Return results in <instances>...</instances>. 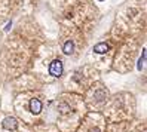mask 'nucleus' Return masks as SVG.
<instances>
[{
  "label": "nucleus",
  "mask_w": 147,
  "mask_h": 132,
  "mask_svg": "<svg viewBox=\"0 0 147 132\" xmlns=\"http://www.w3.org/2000/svg\"><path fill=\"white\" fill-rule=\"evenodd\" d=\"M58 108L61 110L63 113H65V111H68V110H70V107H68L67 104H59V105H58Z\"/></svg>",
  "instance_id": "nucleus-6"
},
{
  "label": "nucleus",
  "mask_w": 147,
  "mask_h": 132,
  "mask_svg": "<svg viewBox=\"0 0 147 132\" xmlns=\"http://www.w3.org/2000/svg\"><path fill=\"white\" fill-rule=\"evenodd\" d=\"M16 126H18V120H16L15 117H6L3 120V128L5 129H15Z\"/></svg>",
  "instance_id": "nucleus-2"
},
{
  "label": "nucleus",
  "mask_w": 147,
  "mask_h": 132,
  "mask_svg": "<svg viewBox=\"0 0 147 132\" xmlns=\"http://www.w3.org/2000/svg\"><path fill=\"white\" fill-rule=\"evenodd\" d=\"M63 70H64V67H63V63H61V59H55V61H52L51 63V65H49V73L52 74V76H61L63 74Z\"/></svg>",
  "instance_id": "nucleus-1"
},
{
  "label": "nucleus",
  "mask_w": 147,
  "mask_h": 132,
  "mask_svg": "<svg viewBox=\"0 0 147 132\" xmlns=\"http://www.w3.org/2000/svg\"><path fill=\"white\" fill-rule=\"evenodd\" d=\"M30 110L34 113V114H39L42 111V102L37 100V98H33L30 101Z\"/></svg>",
  "instance_id": "nucleus-3"
},
{
  "label": "nucleus",
  "mask_w": 147,
  "mask_h": 132,
  "mask_svg": "<svg viewBox=\"0 0 147 132\" xmlns=\"http://www.w3.org/2000/svg\"><path fill=\"white\" fill-rule=\"evenodd\" d=\"M107 49H109V46L106 45V43H98V45L94 48V51L97 52V54H104Z\"/></svg>",
  "instance_id": "nucleus-4"
},
{
  "label": "nucleus",
  "mask_w": 147,
  "mask_h": 132,
  "mask_svg": "<svg viewBox=\"0 0 147 132\" xmlns=\"http://www.w3.org/2000/svg\"><path fill=\"white\" fill-rule=\"evenodd\" d=\"M74 49V45H73V42H67L65 45H64V52L65 54H71Z\"/></svg>",
  "instance_id": "nucleus-5"
}]
</instances>
